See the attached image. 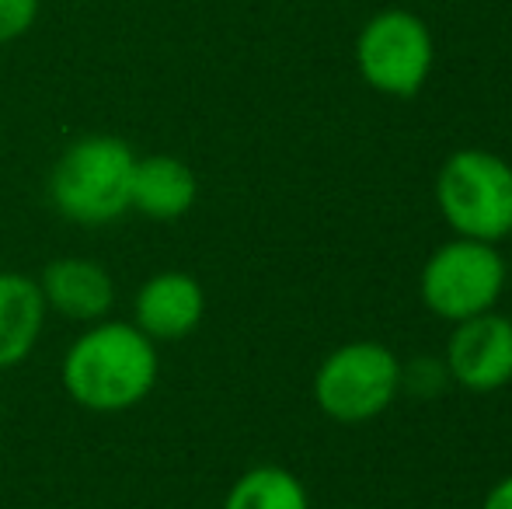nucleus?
<instances>
[{"mask_svg":"<svg viewBox=\"0 0 512 509\" xmlns=\"http://www.w3.org/2000/svg\"><path fill=\"white\" fill-rule=\"evenodd\" d=\"M39 18V0H0V46L32 32Z\"/></svg>","mask_w":512,"mask_h":509,"instance_id":"ddd939ff","label":"nucleus"},{"mask_svg":"<svg viewBox=\"0 0 512 509\" xmlns=\"http://www.w3.org/2000/svg\"><path fill=\"white\" fill-rule=\"evenodd\" d=\"M161 374L157 342L133 321H95L63 356V387L81 408L98 415L129 412L150 398Z\"/></svg>","mask_w":512,"mask_h":509,"instance_id":"f257e3e1","label":"nucleus"},{"mask_svg":"<svg viewBox=\"0 0 512 509\" xmlns=\"http://www.w3.org/2000/svg\"><path fill=\"white\" fill-rule=\"evenodd\" d=\"M136 154L112 133L77 136L49 171V203L60 217L102 227L129 213V182Z\"/></svg>","mask_w":512,"mask_h":509,"instance_id":"f03ea898","label":"nucleus"},{"mask_svg":"<svg viewBox=\"0 0 512 509\" xmlns=\"http://www.w3.org/2000/svg\"><path fill=\"white\" fill-rule=\"evenodd\" d=\"M502 290H506V262L488 241L457 238L436 248L422 269L425 307L453 325L492 311Z\"/></svg>","mask_w":512,"mask_h":509,"instance_id":"20e7f679","label":"nucleus"},{"mask_svg":"<svg viewBox=\"0 0 512 509\" xmlns=\"http://www.w3.org/2000/svg\"><path fill=\"white\" fill-rule=\"evenodd\" d=\"M401 363L380 342H349L314 374V401L335 422H366L394 401Z\"/></svg>","mask_w":512,"mask_h":509,"instance_id":"39448f33","label":"nucleus"},{"mask_svg":"<svg viewBox=\"0 0 512 509\" xmlns=\"http://www.w3.org/2000/svg\"><path fill=\"white\" fill-rule=\"evenodd\" d=\"M436 46L432 32L411 11H380L363 25L356 39V63L373 91L391 98H411L432 74Z\"/></svg>","mask_w":512,"mask_h":509,"instance_id":"423d86ee","label":"nucleus"},{"mask_svg":"<svg viewBox=\"0 0 512 509\" xmlns=\"http://www.w3.org/2000/svg\"><path fill=\"white\" fill-rule=\"evenodd\" d=\"M206 293L196 276L168 269L150 276L133 297V325L154 342H178L199 328Z\"/></svg>","mask_w":512,"mask_h":509,"instance_id":"6e6552de","label":"nucleus"},{"mask_svg":"<svg viewBox=\"0 0 512 509\" xmlns=\"http://www.w3.org/2000/svg\"><path fill=\"white\" fill-rule=\"evenodd\" d=\"M199 199V178L182 157L147 154L136 157L129 182V210L147 220H182Z\"/></svg>","mask_w":512,"mask_h":509,"instance_id":"9d476101","label":"nucleus"},{"mask_svg":"<svg viewBox=\"0 0 512 509\" xmlns=\"http://www.w3.org/2000/svg\"><path fill=\"white\" fill-rule=\"evenodd\" d=\"M481 509H512V475L502 478L499 485H492V492L485 496V506Z\"/></svg>","mask_w":512,"mask_h":509,"instance_id":"4468645a","label":"nucleus"},{"mask_svg":"<svg viewBox=\"0 0 512 509\" xmlns=\"http://www.w3.org/2000/svg\"><path fill=\"white\" fill-rule=\"evenodd\" d=\"M223 509H310V499L293 471L279 464H258L230 485Z\"/></svg>","mask_w":512,"mask_h":509,"instance_id":"f8f14e48","label":"nucleus"},{"mask_svg":"<svg viewBox=\"0 0 512 509\" xmlns=\"http://www.w3.org/2000/svg\"><path fill=\"white\" fill-rule=\"evenodd\" d=\"M446 370L467 391H499L512 381V321L495 311L467 318L453 328Z\"/></svg>","mask_w":512,"mask_h":509,"instance_id":"0eeeda50","label":"nucleus"},{"mask_svg":"<svg viewBox=\"0 0 512 509\" xmlns=\"http://www.w3.org/2000/svg\"><path fill=\"white\" fill-rule=\"evenodd\" d=\"M39 290L49 311L63 314L77 325L105 321L115 307V279L95 258L67 255L42 269Z\"/></svg>","mask_w":512,"mask_h":509,"instance_id":"1a4fd4ad","label":"nucleus"},{"mask_svg":"<svg viewBox=\"0 0 512 509\" xmlns=\"http://www.w3.org/2000/svg\"><path fill=\"white\" fill-rule=\"evenodd\" d=\"M46 300L39 279L25 272H0V370H11L32 356L46 328Z\"/></svg>","mask_w":512,"mask_h":509,"instance_id":"9b49d317","label":"nucleus"},{"mask_svg":"<svg viewBox=\"0 0 512 509\" xmlns=\"http://www.w3.org/2000/svg\"><path fill=\"white\" fill-rule=\"evenodd\" d=\"M436 203L460 238L495 241L512 234V164L492 150H457L436 178Z\"/></svg>","mask_w":512,"mask_h":509,"instance_id":"7ed1b4c3","label":"nucleus"}]
</instances>
